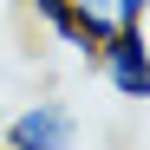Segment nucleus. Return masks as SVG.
I'll use <instances>...</instances> for the list:
<instances>
[{
	"instance_id": "obj_4",
	"label": "nucleus",
	"mask_w": 150,
	"mask_h": 150,
	"mask_svg": "<svg viewBox=\"0 0 150 150\" xmlns=\"http://www.w3.org/2000/svg\"><path fill=\"white\" fill-rule=\"evenodd\" d=\"M111 13H117V26H144V20H150V0H111Z\"/></svg>"
},
{
	"instance_id": "obj_1",
	"label": "nucleus",
	"mask_w": 150,
	"mask_h": 150,
	"mask_svg": "<svg viewBox=\"0 0 150 150\" xmlns=\"http://www.w3.org/2000/svg\"><path fill=\"white\" fill-rule=\"evenodd\" d=\"M33 20H39L59 46H72L79 59H98V46L117 33L111 0H33Z\"/></svg>"
},
{
	"instance_id": "obj_3",
	"label": "nucleus",
	"mask_w": 150,
	"mask_h": 150,
	"mask_svg": "<svg viewBox=\"0 0 150 150\" xmlns=\"http://www.w3.org/2000/svg\"><path fill=\"white\" fill-rule=\"evenodd\" d=\"M98 79H105L124 105H150V39L144 26H117L105 46H98Z\"/></svg>"
},
{
	"instance_id": "obj_2",
	"label": "nucleus",
	"mask_w": 150,
	"mask_h": 150,
	"mask_svg": "<svg viewBox=\"0 0 150 150\" xmlns=\"http://www.w3.org/2000/svg\"><path fill=\"white\" fill-rule=\"evenodd\" d=\"M72 144H79V111L65 98H26L0 131V150H72Z\"/></svg>"
}]
</instances>
